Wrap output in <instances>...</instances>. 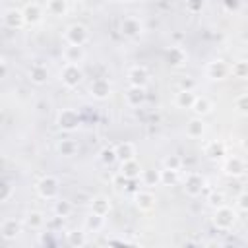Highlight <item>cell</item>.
Segmentation results:
<instances>
[{
    "mask_svg": "<svg viewBox=\"0 0 248 248\" xmlns=\"http://www.w3.org/2000/svg\"><path fill=\"white\" fill-rule=\"evenodd\" d=\"M58 192H60V180L52 174H46L37 182V194L43 200H56Z\"/></svg>",
    "mask_w": 248,
    "mask_h": 248,
    "instance_id": "cell-1",
    "label": "cell"
},
{
    "mask_svg": "<svg viewBox=\"0 0 248 248\" xmlns=\"http://www.w3.org/2000/svg\"><path fill=\"white\" fill-rule=\"evenodd\" d=\"M236 223V211L229 205H219L213 213V225L219 231H229Z\"/></svg>",
    "mask_w": 248,
    "mask_h": 248,
    "instance_id": "cell-2",
    "label": "cell"
},
{
    "mask_svg": "<svg viewBox=\"0 0 248 248\" xmlns=\"http://www.w3.org/2000/svg\"><path fill=\"white\" fill-rule=\"evenodd\" d=\"M81 79H83V72H81L79 64H70V62H66V66L60 70V81H62V85L68 87V89L78 87V85L81 83Z\"/></svg>",
    "mask_w": 248,
    "mask_h": 248,
    "instance_id": "cell-3",
    "label": "cell"
},
{
    "mask_svg": "<svg viewBox=\"0 0 248 248\" xmlns=\"http://www.w3.org/2000/svg\"><path fill=\"white\" fill-rule=\"evenodd\" d=\"M64 37H66V43H68V45L83 46V45L89 41V31H87V27L81 25V23H72V25L66 29Z\"/></svg>",
    "mask_w": 248,
    "mask_h": 248,
    "instance_id": "cell-4",
    "label": "cell"
},
{
    "mask_svg": "<svg viewBox=\"0 0 248 248\" xmlns=\"http://www.w3.org/2000/svg\"><path fill=\"white\" fill-rule=\"evenodd\" d=\"M79 122H81V120H79V114H78L74 108H64V110H60V112H58V118H56L58 128L64 130V132H74V130H78Z\"/></svg>",
    "mask_w": 248,
    "mask_h": 248,
    "instance_id": "cell-5",
    "label": "cell"
},
{
    "mask_svg": "<svg viewBox=\"0 0 248 248\" xmlns=\"http://www.w3.org/2000/svg\"><path fill=\"white\" fill-rule=\"evenodd\" d=\"M182 188H184L186 196L198 198V196L203 192V188H205V178H203L200 172H190V174H186Z\"/></svg>",
    "mask_w": 248,
    "mask_h": 248,
    "instance_id": "cell-6",
    "label": "cell"
},
{
    "mask_svg": "<svg viewBox=\"0 0 248 248\" xmlns=\"http://www.w3.org/2000/svg\"><path fill=\"white\" fill-rule=\"evenodd\" d=\"M120 33H122L124 37H128V39L140 37V35L143 33V23H141V19L136 17V16L124 17V19L120 21Z\"/></svg>",
    "mask_w": 248,
    "mask_h": 248,
    "instance_id": "cell-7",
    "label": "cell"
},
{
    "mask_svg": "<svg viewBox=\"0 0 248 248\" xmlns=\"http://www.w3.org/2000/svg\"><path fill=\"white\" fill-rule=\"evenodd\" d=\"M231 74V66L225 62V60H211L209 64H207V68H205V76L211 79V81H221V79H225L227 76Z\"/></svg>",
    "mask_w": 248,
    "mask_h": 248,
    "instance_id": "cell-8",
    "label": "cell"
},
{
    "mask_svg": "<svg viewBox=\"0 0 248 248\" xmlns=\"http://www.w3.org/2000/svg\"><path fill=\"white\" fill-rule=\"evenodd\" d=\"M2 23L8 29H19L25 25V17H23V10L19 8H8L2 14Z\"/></svg>",
    "mask_w": 248,
    "mask_h": 248,
    "instance_id": "cell-9",
    "label": "cell"
},
{
    "mask_svg": "<svg viewBox=\"0 0 248 248\" xmlns=\"http://www.w3.org/2000/svg\"><path fill=\"white\" fill-rule=\"evenodd\" d=\"M89 93H91V97L97 99V101L108 99V95H110V83H108V79H105V78L93 79L91 85H89Z\"/></svg>",
    "mask_w": 248,
    "mask_h": 248,
    "instance_id": "cell-10",
    "label": "cell"
},
{
    "mask_svg": "<svg viewBox=\"0 0 248 248\" xmlns=\"http://www.w3.org/2000/svg\"><path fill=\"white\" fill-rule=\"evenodd\" d=\"M128 81L134 87H147L149 83V72L143 66H134L128 70Z\"/></svg>",
    "mask_w": 248,
    "mask_h": 248,
    "instance_id": "cell-11",
    "label": "cell"
},
{
    "mask_svg": "<svg viewBox=\"0 0 248 248\" xmlns=\"http://www.w3.org/2000/svg\"><path fill=\"white\" fill-rule=\"evenodd\" d=\"M155 202H157L155 194H151V192H147V190H141V192H138V194L134 196V203H136V207H138L140 211H149V209H153V207H155Z\"/></svg>",
    "mask_w": 248,
    "mask_h": 248,
    "instance_id": "cell-12",
    "label": "cell"
},
{
    "mask_svg": "<svg viewBox=\"0 0 248 248\" xmlns=\"http://www.w3.org/2000/svg\"><path fill=\"white\" fill-rule=\"evenodd\" d=\"M223 170L229 176H242L244 170H246V163L240 157H229L225 161V165H223Z\"/></svg>",
    "mask_w": 248,
    "mask_h": 248,
    "instance_id": "cell-13",
    "label": "cell"
},
{
    "mask_svg": "<svg viewBox=\"0 0 248 248\" xmlns=\"http://www.w3.org/2000/svg\"><path fill=\"white\" fill-rule=\"evenodd\" d=\"M120 174H124L128 180H136L140 174H141V165L136 161V157L134 159H128V161H122L120 163V170H118Z\"/></svg>",
    "mask_w": 248,
    "mask_h": 248,
    "instance_id": "cell-14",
    "label": "cell"
},
{
    "mask_svg": "<svg viewBox=\"0 0 248 248\" xmlns=\"http://www.w3.org/2000/svg\"><path fill=\"white\" fill-rule=\"evenodd\" d=\"M29 79H31V83H35V85H45L46 79H48V70H46V66H43L41 62H35V64L29 68Z\"/></svg>",
    "mask_w": 248,
    "mask_h": 248,
    "instance_id": "cell-15",
    "label": "cell"
},
{
    "mask_svg": "<svg viewBox=\"0 0 248 248\" xmlns=\"http://www.w3.org/2000/svg\"><path fill=\"white\" fill-rule=\"evenodd\" d=\"M19 232H21V225H19V221H16V219H6V221L0 225V234H2L4 240H14Z\"/></svg>",
    "mask_w": 248,
    "mask_h": 248,
    "instance_id": "cell-16",
    "label": "cell"
},
{
    "mask_svg": "<svg viewBox=\"0 0 248 248\" xmlns=\"http://www.w3.org/2000/svg\"><path fill=\"white\" fill-rule=\"evenodd\" d=\"M23 17H25V25H37L43 19V10L39 4L31 2L23 8Z\"/></svg>",
    "mask_w": 248,
    "mask_h": 248,
    "instance_id": "cell-17",
    "label": "cell"
},
{
    "mask_svg": "<svg viewBox=\"0 0 248 248\" xmlns=\"http://www.w3.org/2000/svg\"><path fill=\"white\" fill-rule=\"evenodd\" d=\"M165 60H167L169 66L178 68V66H182V64L186 62V52H184L180 46H170V48L165 52Z\"/></svg>",
    "mask_w": 248,
    "mask_h": 248,
    "instance_id": "cell-18",
    "label": "cell"
},
{
    "mask_svg": "<svg viewBox=\"0 0 248 248\" xmlns=\"http://www.w3.org/2000/svg\"><path fill=\"white\" fill-rule=\"evenodd\" d=\"M145 97H147L145 87H134V85H130V89L126 91V103H128L130 107H140V105H143V103H145Z\"/></svg>",
    "mask_w": 248,
    "mask_h": 248,
    "instance_id": "cell-19",
    "label": "cell"
},
{
    "mask_svg": "<svg viewBox=\"0 0 248 248\" xmlns=\"http://www.w3.org/2000/svg\"><path fill=\"white\" fill-rule=\"evenodd\" d=\"M205 134V122L202 120V116H196L192 120H188L186 124V136L196 140V138H202Z\"/></svg>",
    "mask_w": 248,
    "mask_h": 248,
    "instance_id": "cell-20",
    "label": "cell"
},
{
    "mask_svg": "<svg viewBox=\"0 0 248 248\" xmlns=\"http://www.w3.org/2000/svg\"><path fill=\"white\" fill-rule=\"evenodd\" d=\"M83 58H85V50H83V46L68 45V46L64 48V60H66V62H70V64H79Z\"/></svg>",
    "mask_w": 248,
    "mask_h": 248,
    "instance_id": "cell-21",
    "label": "cell"
},
{
    "mask_svg": "<svg viewBox=\"0 0 248 248\" xmlns=\"http://www.w3.org/2000/svg\"><path fill=\"white\" fill-rule=\"evenodd\" d=\"M103 227H105V217L99 215V213H93V211H91V213L85 217V221H83V229H85L87 232H99Z\"/></svg>",
    "mask_w": 248,
    "mask_h": 248,
    "instance_id": "cell-22",
    "label": "cell"
},
{
    "mask_svg": "<svg viewBox=\"0 0 248 248\" xmlns=\"http://www.w3.org/2000/svg\"><path fill=\"white\" fill-rule=\"evenodd\" d=\"M194 101H196V95H194L192 89H180L174 97V105L178 108H192Z\"/></svg>",
    "mask_w": 248,
    "mask_h": 248,
    "instance_id": "cell-23",
    "label": "cell"
},
{
    "mask_svg": "<svg viewBox=\"0 0 248 248\" xmlns=\"http://www.w3.org/2000/svg\"><path fill=\"white\" fill-rule=\"evenodd\" d=\"M91 211L93 213H99V215H108L110 213V200L107 196H95L91 200Z\"/></svg>",
    "mask_w": 248,
    "mask_h": 248,
    "instance_id": "cell-24",
    "label": "cell"
},
{
    "mask_svg": "<svg viewBox=\"0 0 248 248\" xmlns=\"http://www.w3.org/2000/svg\"><path fill=\"white\" fill-rule=\"evenodd\" d=\"M66 242H68V246H72V248H81V246H85V244H87V231H85V229H83V231H70L68 236H66Z\"/></svg>",
    "mask_w": 248,
    "mask_h": 248,
    "instance_id": "cell-25",
    "label": "cell"
},
{
    "mask_svg": "<svg viewBox=\"0 0 248 248\" xmlns=\"http://www.w3.org/2000/svg\"><path fill=\"white\" fill-rule=\"evenodd\" d=\"M211 108L213 107H211V101L207 97H196V101L192 105V110H194L196 116H205V114L211 112Z\"/></svg>",
    "mask_w": 248,
    "mask_h": 248,
    "instance_id": "cell-26",
    "label": "cell"
},
{
    "mask_svg": "<svg viewBox=\"0 0 248 248\" xmlns=\"http://www.w3.org/2000/svg\"><path fill=\"white\" fill-rule=\"evenodd\" d=\"M46 12L50 16H54V17H62L68 12V4H66V0H48Z\"/></svg>",
    "mask_w": 248,
    "mask_h": 248,
    "instance_id": "cell-27",
    "label": "cell"
},
{
    "mask_svg": "<svg viewBox=\"0 0 248 248\" xmlns=\"http://www.w3.org/2000/svg\"><path fill=\"white\" fill-rule=\"evenodd\" d=\"M56 149H58V155H62V157H72V155L78 153V143H76L74 140H62V141H58Z\"/></svg>",
    "mask_w": 248,
    "mask_h": 248,
    "instance_id": "cell-28",
    "label": "cell"
},
{
    "mask_svg": "<svg viewBox=\"0 0 248 248\" xmlns=\"http://www.w3.org/2000/svg\"><path fill=\"white\" fill-rule=\"evenodd\" d=\"M116 155H118V161L134 159V155H136V147H134L130 141H122V143L116 145Z\"/></svg>",
    "mask_w": 248,
    "mask_h": 248,
    "instance_id": "cell-29",
    "label": "cell"
},
{
    "mask_svg": "<svg viewBox=\"0 0 248 248\" xmlns=\"http://www.w3.org/2000/svg\"><path fill=\"white\" fill-rule=\"evenodd\" d=\"M25 225H27L29 229L37 231V229H41V227L45 225V215H43L41 211H29V213L25 215Z\"/></svg>",
    "mask_w": 248,
    "mask_h": 248,
    "instance_id": "cell-30",
    "label": "cell"
},
{
    "mask_svg": "<svg viewBox=\"0 0 248 248\" xmlns=\"http://www.w3.org/2000/svg\"><path fill=\"white\" fill-rule=\"evenodd\" d=\"M231 74L236 79H248V60H236L231 66Z\"/></svg>",
    "mask_w": 248,
    "mask_h": 248,
    "instance_id": "cell-31",
    "label": "cell"
},
{
    "mask_svg": "<svg viewBox=\"0 0 248 248\" xmlns=\"http://www.w3.org/2000/svg\"><path fill=\"white\" fill-rule=\"evenodd\" d=\"M72 209H74V205L68 200H56L54 202V215H58V217H64L66 219L72 213Z\"/></svg>",
    "mask_w": 248,
    "mask_h": 248,
    "instance_id": "cell-32",
    "label": "cell"
},
{
    "mask_svg": "<svg viewBox=\"0 0 248 248\" xmlns=\"http://www.w3.org/2000/svg\"><path fill=\"white\" fill-rule=\"evenodd\" d=\"M99 159L103 165H112L114 161H118V155H116V147H103L99 151Z\"/></svg>",
    "mask_w": 248,
    "mask_h": 248,
    "instance_id": "cell-33",
    "label": "cell"
},
{
    "mask_svg": "<svg viewBox=\"0 0 248 248\" xmlns=\"http://www.w3.org/2000/svg\"><path fill=\"white\" fill-rule=\"evenodd\" d=\"M141 176H143L145 186H155V184H161V170L147 169V170H141Z\"/></svg>",
    "mask_w": 248,
    "mask_h": 248,
    "instance_id": "cell-34",
    "label": "cell"
},
{
    "mask_svg": "<svg viewBox=\"0 0 248 248\" xmlns=\"http://www.w3.org/2000/svg\"><path fill=\"white\" fill-rule=\"evenodd\" d=\"M205 155H207L209 159H221V157L225 155V145L219 143V141H211V143L207 145V149H205Z\"/></svg>",
    "mask_w": 248,
    "mask_h": 248,
    "instance_id": "cell-35",
    "label": "cell"
},
{
    "mask_svg": "<svg viewBox=\"0 0 248 248\" xmlns=\"http://www.w3.org/2000/svg\"><path fill=\"white\" fill-rule=\"evenodd\" d=\"M14 184L10 180H2V186H0V203H8L14 196Z\"/></svg>",
    "mask_w": 248,
    "mask_h": 248,
    "instance_id": "cell-36",
    "label": "cell"
},
{
    "mask_svg": "<svg viewBox=\"0 0 248 248\" xmlns=\"http://www.w3.org/2000/svg\"><path fill=\"white\" fill-rule=\"evenodd\" d=\"M176 180H178V170H172V169H163L161 170V184L172 186Z\"/></svg>",
    "mask_w": 248,
    "mask_h": 248,
    "instance_id": "cell-37",
    "label": "cell"
},
{
    "mask_svg": "<svg viewBox=\"0 0 248 248\" xmlns=\"http://www.w3.org/2000/svg\"><path fill=\"white\" fill-rule=\"evenodd\" d=\"M163 167H165V169H172V170H180V167H182V159H180L178 155H169V157H165Z\"/></svg>",
    "mask_w": 248,
    "mask_h": 248,
    "instance_id": "cell-38",
    "label": "cell"
},
{
    "mask_svg": "<svg viewBox=\"0 0 248 248\" xmlns=\"http://www.w3.org/2000/svg\"><path fill=\"white\" fill-rule=\"evenodd\" d=\"M234 108H236L240 114H248V93L236 97V101H234Z\"/></svg>",
    "mask_w": 248,
    "mask_h": 248,
    "instance_id": "cell-39",
    "label": "cell"
},
{
    "mask_svg": "<svg viewBox=\"0 0 248 248\" xmlns=\"http://www.w3.org/2000/svg\"><path fill=\"white\" fill-rule=\"evenodd\" d=\"M207 202H209L211 205L219 207V205H223V202H225V196H223L221 192H211V194H209V198H207Z\"/></svg>",
    "mask_w": 248,
    "mask_h": 248,
    "instance_id": "cell-40",
    "label": "cell"
},
{
    "mask_svg": "<svg viewBox=\"0 0 248 248\" xmlns=\"http://www.w3.org/2000/svg\"><path fill=\"white\" fill-rule=\"evenodd\" d=\"M236 207H238L240 211H248V192L238 194V198H236Z\"/></svg>",
    "mask_w": 248,
    "mask_h": 248,
    "instance_id": "cell-41",
    "label": "cell"
},
{
    "mask_svg": "<svg viewBox=\"0 0 248 248\" xmlns=\"http://www.w3.org/2000/svg\"><path fill=\"white\" fill-rule=\"evenodd\" d=\"M126 182H128V178H126L124 174H120V172L112 178V184H114L116 190H124V188H126Z\"/></svg>",
    "mask_w": 248,
    "mask_h": 248,
    "instance_id": "cell-42",
    "label": "cell"
},
{
    "mask_svg": "<svg viewBox=\"0 0 248 248\" xmlns=\"http://www.w3.org/2000/svg\"><path fill=\"white\" fill-rule=\"evenodd\" d=\"M203 8V0H188V10L190 12H200Z\"/></svg>",
    "mask_w": 248,
    "mask_h": 248,
    "instance_id": "cell-43",
    "label": "cell"
},
{
    "mask_svg": "<svg viewBox=\"0 0 248 248\" xmlns=\"http://www.w3.org/2000/svg\"><path fill=\"white\" fill-rule=\"evenodd\" d=\"M194 85H196V83H194V79H192V78H188V76L180 79V89H192V91H194Z\"/></svg>",
    "mask_w": 248,
    "mask_h": 248,
    "instance_id": "cell-44",
    "label": "cell"
},
{
    "mask_svg": "<svg viewBox=\"0 0 248 248\" xmlns=\"http://www.w3.org/2000/svg\"><path fill=\"white\" fill-rule=\"evenodd\" d=\"M240 4H242V0H225V8L232 10V12H236L240 8Z\"/></svg>",
    "mask_w": 248,
    "mask_h": 248,
    "instance_id": "cell-45",
    "label": "cell"
},
{
    "mask_svg": "<svg viewBox=\"0 0 248 248\" xmlns=\"http://www.w3.org/2000/svg\"><path fill=\"white\" fill-rule=\"evenodd\" d=\"M0 66H2V74H0V76L6 78V74H8V62H6V58L0 60Z\"/></svg>",
    "mask_w": 248,
    "mask_h": 248,
    "instance_id": "cell-46",
    "label": "cell"
},
{
    "mask_svg": "<svg viewBox=\"0 0 248 248\" xmlns=\"http://www.w3.org/2000/svg\"><path fill=\"white\" fill-rule=\"evenodd\" d=\"M242 149L248 151V136H244V140H242Z\"/></svg>",
    "mask_w": 248,
    "mask_h": 248,
    "instance_id": "cell-47",
    "label": "cell"
},
{
    "mask_svg": "<svg viewBox=\"0 0 248 248\" xmlns=\"http://www.w3.org/2000/svg\"><path fill=\"white\" fill-rule=\"evenodd\" d=\"M244 192H248V182H246V184H244Z\"/></svg>",
    "mask_w": 248,
    "mask_h": 248,
    "instance_id": "cell-48",
    "label": "cell"
},
{
    "mask_svg": "<svg viewBox=\"0 0 248 248\" xmlns=\"http://www.w3.org/2000/svg\"><path fill=\"white\" fill-rule=\"evenodd\" d=\"M112 2H128V0H112Z\"/></svg>",
    "mask_w": 248,
    "mask_h": 248,
    "instance_id": "cell-49",
    "label": "cell"
},
{
    "mask_svg": "<svg viewBox=\"0 0 248 248\" xmlns=\"http://www.w3.org/2000/svg\"><path fill=\"white\" fill-rule=\"evenodd\" d=\"M79 2H87V0H79Z\"/></svg>",
    "mask_w": 248,
    "mask_h": 248,
    "instance_id": "cell-50",
    "label": "cell"
}]
</instances>
